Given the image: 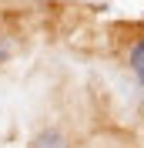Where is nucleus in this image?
<instances>
[{
  "mask_svg": "<svg viewBox=\"0 0 144 148\" xmlns=\"http://www.w3.org/2000/svg\"><path fill=\"white\" fill-rule=\"evenodd\" d=\"M127 64H131V71H134L137 84L144 88V34L131 44V51H127Z\"/></svg>",
  "mask_w": 144,
  "mask_h": 148,
  "instance_id": "nucleus-1",
  "label": "nucleus"
},
{
  "mask_svg": "<svg viewBox=\"0 0 144 148\" xmlns=\"http://www.w3.org/2000/svg\"><path fill=\"white\" fill-rule=\"evenodd\" d=\"M34 148H71V145H67V138L60 131H44V135H37Z\"/></svg>",
  "mask_w": 144,
  "mask_h": 148,
  "instance_id": "nucleus-2",
  "label": "nucleus"
},
{
  "mask_svg": "<svg viewBox=\"0 0 144 148\" xmlns=\"http://www.w3.org/2000/svg\"><path fill=\"white\" fill-rule=\"evenodd\" d=\"M3 57H7V44H3V40H0V61H3Z\"/></svg>",
  "mask_w": 144,
  "mask_h": 148,
  "instance_id": "nucleus-3",
  "label": "nucleus"
}]
</instances>
